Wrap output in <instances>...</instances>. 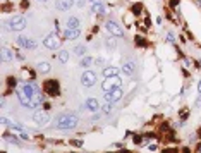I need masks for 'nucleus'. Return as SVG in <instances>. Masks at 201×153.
Here are the masks:
<instances>
[{
	"label": "nucleus",
	"mask_w": 201,
	"mask_h": 153,
	"mask_svg": "<svg viewBox=\"0 0 201 153\" xmlns=\"http://www.w3.org/2000/svg\"><path fill=\"white\" fill-rule=\"evenodd\" d=\"M79 35H81V29H74V28H65L64 31V36L67 40H77Z\"/></svg>",
	"instance_id": "15"
},
{
	"label": "nucleus",
	"mask_w": 201,
	"mask_h": 153,
	"mask_svg": "<svg viewBox=\"0 0 201 153\" xmlns=\"http://www.w3.org/2000/svg\"><path fill=\"white\" fill-rule=\"evenodd\" d=\"M2 153H7V152H2Z\"/></svg>",
	"instance_id": "49"
},
{
	"label": "nucleus",
	"mask_w": 201,
	"mask_h": 153,
	"mask_svg": "<svg viewBox=\"0 0 201 153\" xmlns=\"http://www.w3.org/2000/svg\"><path fill=\"white\" fill-rule=\"evenodd\" d=\"M187 117H189V108H182L181 110V122H184Z\"/></svg>",
	"instance_id": "27"
},
{
	"label": "nucleus",
	"mask_w": 201,
	"mask_h": 153,
	"mask_svg": "<svg viewBox=\"0 0 201 153\" xmlns=\"http://www.w3.org/2000/svg\"><path fill=\"white\" fill-rule=\"evenodd\" d=\"M90 2H91V3H100L102 0H90Z\"/></svg>",
	"instance_id": "43"
},
{
	"label": "nucleus",
	"mask_w": 201,
	"mask_h": 153,
	"mask_svg": "<svg viewBox=\"0 0 201 153\" xmlns=\"http://www.w3.org/2000/svg\"><path fill=\"white\" fill-rule=\"evenodd\" d=\"M96 83V72L91 69H86L83 74H81V84L84 88H91L93 84Z\"/></svg>",
	"instance_id": "5"
},
{
	"label": "nucleus",
	"mask_w": 201,
	"mask_h": 153,
	"mask_svg": "<svg viewBox=\"0 0 201 153\" xmlns=\"http://www.w3.org/2000/svg\"><path fill=\"white\" fill-rule=\"evenodd\" d=\"M74 5V0H55V7L58 10H69Z\"/></svg>",
	"instance_id": "13"
},
{
	"label": "nucleus",
	"mask_w": 201,
	"mask_h": 153,
	"mask_svg": "<svg viewBox=\"0 0 201 153\" xmlns=\"http://www.w3.org/2000/svg\"><path fill=\"white\" fill-rule=\"evenodd\" d=\"M167 40H168V43H175V38H174V35H172V33H168V35H167Z\"/></svg>",
	"instance_id": "32"
},
{
	"label": "nucleus",
	"mask_w": 201,
	"mask_h": 153,
	"mask_svg": "<svg viewBox=\"0 0 201 153\" xmlns=\"http://www.w3.org/2000/svg\"><path fill=\"white\" fill-rule=\"evenodd\" d=\"M76 3H77V5H79V7H83V5H84V0H77V2H76Z\"/></svg>",
	"instance_id": "40"
},
{
	"label": "nucleus",
	"mask_w": 201,
	"mask_h": 153,
	"mask_svg": "<svg viewBox=\"0 0 201 153\" xmlns=\"http://www.w3.org/2000/svg\"><path fill=\"white\" fill-rule=\"evenodd\" d=\"M182 153H191V150H189V148H184V150H182Z\"/></svg>",
	"instance_id": "42"
},
{
	"label": "nucleus",
	"mask_w": 201,
	"mask_h": 153,
	"mask_svg": "<svg viewBox=\"0 0 201 153\" xmlns=\"http://www.w3.org/2000/svg\"><path fill=\"white\" fill-rule=\"evenodd\" d=\"M2 126H3V127H7V126H9V120H7V117H2Z\"/></svg>",
	"instance_id": "36"
},
{
	"label": "nucleus",
	"mask_w": 201,
	"mask_h": 153,
	"mask_svg": "<svg viewBox=\"0 0 201 153\" xmlns=\"http://www.w3.org/2000/svg\"><path fill=\"white\" fill-rule=\"evenodd\" d=\"M105 28H107V31H108L110 35H113V36H124V29L120 28V24L117 21L108 19L105 22Z\"/></svg>",
	"instance_id": "6"
},
{
	"label": "nucleus",
	"mask_w": 201,
	"mask_h": 153,
	"mask_svg": "<svg viewBox=\"0 0 201 153\" xmlns=\"http://www.w3.org/2000/svg\"><path fill=\"white\" fill-rule=\"evenodd\" d=\"M91 12L93 14H96V16H105V7H103V3L100 2V3H91Z\"/></svg>",
	"instance_id": "16"
},
{
	"label": "nucleus",
	"mask_w": 201,
	"mask_h": 153,
	"mask_svg": "<svg viewBox=\"0 0 201 153\" xmlns=\"http://www.w3.org/2000/svg\"><path fill=\"white\" fill-rule=\"evenodd\" d=\"M162 153H177V150H174V148H168V150H163Z\"/></svg>",
	"instance_id": "38"
},
{
	"label": "nucleus",
	"mask_w": 201,
	"mask_h": 153,
	"mask_svg": "<svg viewBox=\"0 0 201 153\" xmlns=\"http://www.w3.org/2000/svg\"><path fill=\"white\" fill-rule=\"evenodd\" d=\"M156 150H158L156 145H148V152H156Z\"/></svg>",
	"instance_id": "33"
},
{
	"label": "nucleus",
	"mask_w": 201,
	"mask_h": 153,
	"mask_svg": "<svg viewBox=\"0 0 201 153\" xmlns=\"http://www.w3.org/2000/svg\"><path fill=\"white\" fill-rule=\"evenodd\" d=\"M7 86H9V90H14V88L17 86V79L14 76H9L7 77Z\"/></svg>",
	"instance_id": "23"
},
{
	"label": "nucleus",
	"mask_w": 201,
	"mask_h": 153,
	"mask_svg": "<svg viewBox=\"0 0 201 153\" xmlns=\"http://www.w3.org/2000/svg\"><path fill=\"white\" fill-rule=\"evenodd\" d=\"M9 26H10V29H12V31H22V29L26 28V19H24L21 14L12 16L10 21H9Z\"/></svg>",
	"instance_id": "7"
},
{
	"label": "nucleus",
	"mask_w": 201,
	"mask_h": 153,
	"mask_svg": "<svg viewBox=\"0 0 201 153\" xmlns=\"http://www.w3.org/2000/svg\"><path fill=\"white\" fill-rule=\"evenodd\" d=\"M120 86H122V79H120L119 76L105 77V81L102 83V90H103V93L112 91V90H115V88H120Z\"/></svg>",
	"instance_id": "3"
},
{
	"label": "nucleus",
	"mask_w": 201,
	"mask_h": 153,
	"mask_svg": "<svg viewBox=\"0 0 201 153\" xmlns=\"http://www.w3.org/2000/svg\"><path fill=\"white\" fill-rule=\"evenodd\" d=\"M134 43H136L138 47H141V48H148V45H150L146 41V38H143V36H136V38H134Z\"/></svg>",
	"instance_id": "21"
},
{
	"label": "nucleus",
	"mask_w": 201,
	"mask_h": 153,
	"mask_svg": "<svg viewBox=\"0 0 201 153\" xmlns=\"http://www.w3.org/2000/svg\"><path fill=\"white\" fill-rule=\"evenodd\" d=\"M107 47H108V48H115V47H117V41L113 38H108L107 40Z\"/></svg>",
	"instance_id": "29"
},
{
	"label": "nucleus",
	"mask_w": 201,
	"mask_h": 153,
	"mask_svg": "<svg viewBox=\"0 0 201 153\" xmlns=\"http://www.w3.org/2000/svg\"><path fill=\"white\" fill-rule=\"evenodd\" d=\"M43 107H45V110H50V108H52V105H50V103H43Z\"/></svg>",
	"instance_id": "39"
},
{
	"label": "nucleus",
	"mask_w": 201,
	"mask_h": 153,
	"mask_svg": "<svg viewBox=\"0 0 201 153\" xmlns=\"http://www.w3.org/2000/svg\"><path fill=\"white\" fill-rule=\"evenodd\" d=\"M43 91L52 98L60 96V81L58 79H47L43 83Z\"/></svg>",
	"instance_id": "2"
},
{
	"label": "nucleus",
	"mask_w": 201,
	"mask_h": 153,
	"mask_svg": "<svg viewBox=\"0 0 201 153\" xmlns=\"http://www.w3.org/2000/svg\"><path fill=\"white\" fill-rule=\"evenodd\" d=\"M95 64H96V65H100V67H105V60H103V58H96V60H95Z\"/></svg>",
	"instance_id": "31"
},
{
	"label": "nucleus",
	"mask_w": 201,
	"mask_h": 153,
	"mask_svg": "<svg viewBox=\"0 0 201 153\" xmlns=\"http://www.w3.org/2000/svg\"><path fill=\"white\" fill-rule=\"evenodd\" d=\"M17 45L22 47V48H28V50H35L38 45L35 40H31L29 36H19L17 38Z\"/></svg>",
	"instance_id": "9"
},
{
	"label": "nucleus",
	"mask_w": 201,
	"mask_h": 153,
	"mask_svg": "<svg viewBox=\"0 0 201 153\" xmlns=\"http://www.w3.org/2000/svg\"><path fill=\"white\" fill-rule=\"evenodd\" d=\"M194 105H196V107H201V93H200V96L196 98V103H194Z\"/></svg>",
	"instance_id": "37"
},
{
	"label": "nucleus",
	"mask_w": 201,
	"mask_h": 153,
	"mask_svg": "<svg viewBox=\"0 0 201 153\" xmlns=\"http://www.w3.org/2000/svg\"><path fill=\"white\" fill-rule=\"evenodd\" d=\"M74 54H76L79 58H83L84 55H86V47H84V45H77V47H74Z\"/></svg>",
	"instance_id": "20"
},
{
	"label": "nucleus",
	"mask_w": 201,
	"mask_h": 153,
	"mask_svg": "<svg viewBox=\"0 0 201 153\" xmlns=\"http://www.w3.org/2000/svg\"><path fill=\"white\" fill-rule=\"evenodd\" d=\"M65 28H74V29H81V21L77 17H69L65 22Z\"/></svg>",
	"instance_id": "18"
},
{
	"label": "nucleus",
	"mask_w": 201,
	"mask_h": 153,
	"mask_svg": "<svg viewBox=\"0 0 201 153\" xmlns=\"http://www.w3.org/2000/svg\"><path fill=\"white\" fill-rule=\"evenodd\" d=\"M198 91L201 93V79H200V83H198Z\"/></svg>",
	"instance_id": "44"
},
{
	"label": "nucleus",
	"mask_w": 201,
	"mask_h": 153,
	"mask_svg": "<svg viewBox=\"0 0 201 153\" xmlns=\"http://www.w3.org/2000/svg\"><path fill=\"white\" fill-rule=\"evenodd\" d=\"M36 69H38V72L40 74H48L50 72V69H52V65L48 64V62H40L36 65Z\"/></svg>",
	"instance_id": "19"
},
{
	"label": "nucleus",
	"mask_w": 201,
	"mask_h": 153,
	"mask_svg": "<svg viewBox=\"0 0 201 153\" xmlns=\"http://www.w3.org/2000/svg\"><path fill=\"white\" fill-rule=\"evenodd\" d=\"M122 96H124V90H122V88H115V90L105 93V100H107L108 103H117Z\"/></svg>",
	"instance_id": "8"
},
{
	"label": "nucleus",
	"mask_w": 201,
	"mask_h": 153,
	"mask_svg": "<svg viewBox=\"0 0 201 153\" xmlns=\"http://www.w3.org/2000/svg\"><path fill=\"white\" fill-rule=\"evenodd\" d=\"M196 3H198V5L201 7V0H196Z\"/></svg>",
	"instance_id": "46"
},
{
	"label": "nucleus",
	"mask_w": 201,
	"mask_h": 153,
	"mask_svg": "<svg viewBox=\"0 0 201 153\" xmlns=\"http://www.w3.org/2000/svg\"><path fill=\"white\" fill-rule=\"evenodd\" d=\"M122 72H124L126 76H132V74L136 72V62H132V60L124 62V64H122Z\"/></svg>",
	"instance_id": "12"
},
{
	"label": "nucleus",
	"mask_w": 201,
	"mask_h": 153,
	"mask_svg": "<svg viewBox=\"0 0 201 153\" xmlns=\"http://www.w3.org/2000/svg\"><path fill=\"white\" fill-rule=\"evenodd\" d=\"M58 60H60L62 64H65V62L69 60V52H67V50H62V52L58 54Z\"/></svg>",
	"instance_id": "25"
},
{
	"label": "nucleus",
	"mask_w": 201,
	"mask_h": 153,
	"mask_svg": "<svg viewBox=\"0 0 201 153\" xmlns=\"http://www.w3.org/2000/svg\"><path fill=\"white\" fill-rule=\"evenodd\" d=\"M141 12H143V5L141 3H134L132 5V14L134 16H141Z\"/></svg>",
	"instance_id": "24"
},
{
	"label": "nucleus",
	"mask_w": 201,
	"mask_h": 153,
	"mask_svg": "<svg viewBox=\"0 0 201 153\" xmlns=\"http://www.w3.org/2000/svg\"><path fill=\"white\" fill-rule=\"evenodd\" d=\"M102 110H103V114L110 115L112 112H113V108H112V103H108V102H107V103H105V105L102 107Z\"/></svg>",
	"instance_id": "26"
},
{
	"label": "nucleus",
	"mask_w": 201,
	"mask_h": 153,
	"mask_svg": "<svg viewBox=\"0 0 201 153\" xmlns=\"http://www.w3.org/2000/svg\"><path fill=\"white\" fill-rule=\"evenodd\" d=\"M93 62H95V60H93L91 57H88V55H84V57L81 58V62H79V64H81V67H90V65H91Z\"/></svg>",
	"instance_id": "22"
},
{
	"label": "nucleus",
	"mask_w": 201,
	"mask_h": 153,
	"mask_svg": "<svg viewBox=\"0 0 201 153\" xmlns=\"http://www.w3.org/2000/svg\"><path fill=\"white\" fill-rule=\"evenodd\" d=\"M177 5H179V0H170V7L172 9H175Z\"/></svg>",
	"instance_id": "35"
},
{
	"label": "nucleus",
	"mask_w": 201,
	"mask_h": 153,
	"mask_svg": "<svg viewBox=\"0 0 201 153\" xmlns=\"http://www.w3.org/2000/svg\"><path fill=\"white\" fill-rule=\"evenodd\" d=\"M43 45H45V48H48V50H58L60 47H62V41L60 38L54 35V33H50V35H47L45 38H43Z\"/></svg>",
	"instance_id": "4"
},
{
	"label": "nucleus",
	"mask_w": 201,
	"mask_h": 153,
	"mask_svg": "<svg viewBox=\"0 0 201 153\" xmlns=\"http://www.w3.org/2000/svg\"><path fill=\"white\" fill-rule=\"evenodd\" d=\"M38 2H47V0H38Z\"/></svg>",
	"instance_id": "47"
},
{
	"label": "nucleus",
	"mask_w": 201,
	"mask_h": 153,
	"mask_svg": "<svg viewBox=\"0 0 201 153\" xmlns=\"http://www.w3.org/2000/svg\"><path fill=\"white\" fill-rule=\"evenodd\" d=\"M119 153H129V152H127V150H120Z\"/></svg>",
	"instance_id": "45"
},
{
	"label": "nucleus",
	"mask_w": 201,
	"mask_h": 153,
	"mask_svg": "<svg viewBox=\"0 0 201 153\" xmlns=\"http://www.w3.org/2000/svg\"><path fill=\"white\" fill-rule=\"evenodd\" d=\"M12 60H14L12 50H9L7 47H3V48H2V62H12Z\"/></svg>",
	"instance_id": "17"
},
{
	"label": "nucleus",
	"mask_w": 201,
	"mask_h": 153,
	"mask_svg": "<svg viewBox=\"0 0 201 153\" xmlns=\"http://www.w3.org/2000/svg\"><path fill=\"white\" fill-rule=\"evenodd\" d=\"M71 145H72V146H79V148H81V146H83V141H79V139H71Z\"/></svg>",
	"instance_id": "30"
},
{
	"label": "nucleus",
	"mask_w": 201,
	"mask_h": 153,
	"mask_svg": "<svg viewBox=\"0 0 201 153\" xmlns=\"http://www.w3.org/2000/svg\"><path fill=\"white\" fill-rule=\"evenodd\" d=\"M33 120H35V124H38V126H47V124L50 122V117H48L47 112L38 110V112L33 114Z\"/></svg>",
	"instance_id": "10"
},
{
	"label": "nucleus",
	"mask_w": 201,
	"mask_h": 153,
	"mask_svg": "<svg viewBox=\"0 0 201 153\" xmlns=\"http://www.w3.org/2000/svg\"><path fill=\"white\" fill-rule=\"evenodd\" d=\"M132 141H134V145H141V143H143V136H139V134H134Z\"/></svg>",
	"instance_id": "28"
},
{
	"label": "nucleus",
	"mask_w": 201,
	"mask_h": 153,
	"mask_svg": "<svg viewBox=\"0 0 201 153\" xmlns=\"http://www.w3.org/2000/svg\"><path fill=\"white\" fill-rule=\"evenodd\" d=\"M196 153H201V143L198 145V146H196Z\"/></svg>",
	"instance_id": "41"
},
{
	"label": "nucleus",
	"mask_w": 201,
	"mask_h": 153,
	"mask_svg": "<svg viewBox=\"0 0 201 153\" xmlns=\"http://www.w3.org/2000/svg\"><path fill=\"white\" fill-rule=\"evenodd\" d=\"M105 153H113V152H105Z\"/></svg>",
	"instance_id": "48"
},
{
	"label": "nucleus",
	"mask_w": 201,
	"mask_h": 153,
	"mask_svg": "<svg viewBox=\"0 0 201 153\" xmlns=\"http://www.w3.org/2000/svg\"><path fill=\"white\" fill-rule=\"evenodd\" d=\"M79 124V117L74 114H60L55 117V127L60 131H67V129H74Z\"/></svg>",
	"instance_id": "1"
},
{
	"label": "nucleus",
	"mask_w": 201,
	"mask_h": 153,
	"mask_svg": "<svg viewBox=\"0 0 201 153\" xmlns=\"http://www.w3.org/2000/svg\"><path fill=\"white\" fill-rule=\"evenodd\" d=\"M21 7H22V9H28V7H29V0H22Z\"/></svg>",
	"instance_id": "34"
},
{
	"label": "nucleus",
	"mask_w": 201,
	"mask_h": 153,
	"mask_svg": "<svg viewBox=\"0 0 201 153\" xmlns=\"http://www.w3.org/2000/svg\"><path fill=\"white\" fill-rule=\"evenodd\" d=\"M84 108H88V110L93 112V114H95V112H98V110H102V108H100V103H98V100H96V98H88V100H86V103H84Z\"/></svg>",
	"instance_id": "11"
},
{
	"label": "nucleus",
	"mask_w": 201,
	"mask_h": 153,
	"mask_svg": "<svg viewBox=\"0 0 201 153\" xmlns=\"http://www.w3.org/2000/svg\"><path fill=\"white\" fill-rule=\"evenodd\" d=\"M119 71H120V69L115 67V65H105L102 72H103L105 77H112V76H119Z\"/></svg>",
	"instance_id": "14"
}]
</instances>
